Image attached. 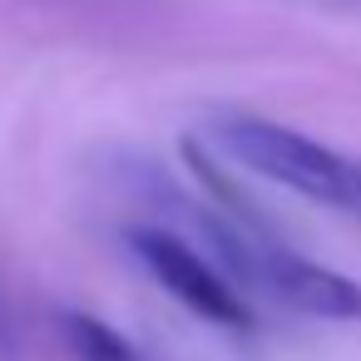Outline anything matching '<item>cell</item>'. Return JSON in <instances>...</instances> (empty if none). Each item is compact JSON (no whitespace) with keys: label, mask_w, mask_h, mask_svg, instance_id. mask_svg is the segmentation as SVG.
<instances>
[{"label":"cell","mask_w":361,"mask_h":361,"mask_svg":"<svg viewBox=\"0 0 361 361\" xmlns=\"http://www.w3.org/2000/svg\"><path fill=\"white\" fill-rule=\"evenodd\" d=\"M129 247L149 267V277L173 302H183L193 317H203L208 326H223V331H247L252 326V307L238 292V282L228 272H218L178 233H169V228H129Z\"/></svg>","instance_id":"3"},{"label":"cell","mask_w":361,"mask_h":361,"mask_svg":"<svg viewBox=\"0 0 361 361\" xmlns=\"http://www.w3.org/2000/svg\"><path fill=\"white\" fill-rule=\"evenodd\" d=\"M208 238L218 243V257L228 262L233 282H252V287L272 292L277 302H287L307 317L361 322V282L326 267V262L292 252L262 223H228V218L208 213Z\"/></svg>","instance_id":"1"},{"label":"cell","mask_w":361,"mask_h":361,"mask_svg":"<svg viewBox=\"0 0 361 361\" xmlns=\"http://www.w3.org/2000/svg\"><path fill=\"white\" fill-rule=\"evenodd\" d=\"M65 326V346L75 351V361H144L104 317H90V312H65L60 317Z\"/></svg>","instance_id":"4"},{"label":"cell","mask_w":361,"mask_h":361,"mask_svg":"<svg viewBox=\"0 0 361 361\" xmlns=\"http://www.w3.org/2000/svg\"><path fill=\"white\" fill-rule=\"evenodd\" d=\"M213 139L252 173L341 213H361V164L326 149L322 139L287 129L262 114H228L213 124Z\"/></svg>","instance_id":"2"}]
</instances>
